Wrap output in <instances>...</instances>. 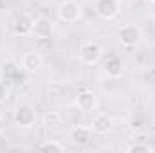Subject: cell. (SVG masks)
<instances>
[{
	"mask_svg": "<svg viewBox=\"0 0 155 153\" xmlns=\"http://www.w3.org/2000/svg\"><path fill=\"white\" fill-rule=\"evenodd\" d=\"M94 13L101 20H114L121 13V2L119 0H96Z\"/></svg>",
	"mask_w": 155,
	"mask_h": 153,
	"instance_id": "cell-4",
	"label": "cell"
},
{
	"mask_svg": "<svg viewBox=\"0 0 155 153\" xmlns=\"http://www.w3.org/2000/svg\"><path fill=\"white\" fill-rule=\"evenodd\" d=\"M76 106L79 112H85V114L94 112L99 106V97L92 90H81L76 97Z\"/></svg>",
	"mask_w": 155,
	"mask_h": 153,
	"instance_id": "cell-6",
	"label": "cell"
},
{
	"mask_svg": "<svg viewBox=\"0 0 155 153\" xmlns=\"http://www.w3.org/2000/svg\"><path fill=\"white\" fill-rule=\"evenodd\" d=\"M103 56V47L97 43V41H85L79 45V50H78V58L81 63L85 65H96L99 63Z\"/></svg>",
	"mask_w": 155,
	"mask_h": 153,
	"instance_id": "cell-2",
	"label": "cell"
},
{
	"mask_svg": "<svg viewBox=\"0 0 155 153\" xmlns=\"http://www.w3.org/2000/svg\"><path fill=\"white\" fill-rule=\"evenodd\" d=\"M7 97H9V86H7V83L0 77V105H2Z\"/></svg>",
	"mask_w": 155,
	"mask_h": 153,
	"instance_id": "cell-16",
	"label": "cell"
},
{
	"mask_svg": "<svg viewBox=\"0 0 155 153\" xmlns=\"http://www.w3.org/2000/svg\"><path fill=\"white\" fill-rule=\"evenodd\" d=\"M90 128L97 135H107V133H110L114 130V119L108 114H103V112L96 114L94 119H92V122H90Z\"/></svg>",
	"mask_w": 155,
	"mask_h": 153,
	"instance_id": "cell-9",
	"label": "cell"
},
{
	"mask_svg": "<svg viewBox=\"0 0 155 153\" xmlns=\"http://www.w3.org/2000/svg\"><path fill=\"white\" fill-rule=\"evenodd\" d=\"M33 18L29 16V15H18L15 20H13V33L16 34V36H22V38H25V36H31L33 34Z\"/></svg>",
	"mask_w": 155,
	"mask_h": 153,
	"instance_id": "cell-11",
	"label": "cell"
},
{
	"mask_svg": "<svg viewBox=\"0 0 155 153\" xmlns=\"http://www.w3.org/2000/svg\"><path fill=\"white\" fill-rule=\"evenodd\" d=\"M56 15H58V20H61L63 24H74L81 18L83 7L76 0H63L56 11Z\"/></svg>",
	"mask_w": 155,
	"mask_h": 153,
	"instance_id": "cell-1",
	"label": "cell"
},
{
	"mask_svg": "<svg viewBox=\"0 0 155 153\" xmlns=\"http://www.w3.org/2000/svg\"><path fill=\"white\" fill-rule=\"evenodd\" d=\"M105 74L110 77V79H119V77L124 74V63L119 56H110L107 61H105Z\"/></svg>",
	"mask_w": 155,
	"mask_h": 153,
	"instance_id": "cell-12",
	"label": "cell"
},
{
	"mask_svg": "<svg viewBox=\"0 0 155 153\" xmlns=\"http://www.w3.org/2000/svg\"><path fill=\"white\" fill-rule=\"evenodd\" d=\"M20 67H22L24 72L35 74V72H38L40 69L43 67V58H41V54L36 52V50L25 52V54L22 56V60H20Z\"/></svg>",
	"mask_w": 155,
	"mask_h": 153,
	"instance_id": "cell-8",
	"label": "cell"
},
{
	"mask_svg": "<svg viewBox=\"0 0 155 153\" xmlns=\"http://www.w3.org/2000/svg\"><path fill=\"white\" fill-rule=\"evenodd\" d=\"M15 124L20 126V128H33L36 124V110L31 106V105H18L15 108Z\"/></svg>",
	"mask_w": 155,
	"mask_h": 153,
	"instance_id": "cell-5",
	"label": "cell"
},
{
	"mask_svg": "<svg viewBox=\"0 0 155 153\" xmlns=\"http://www.w3.org/2000/svg\"><path fill=\"white\" fill-rule=\"evenodd\" d=\"M92 128L90 126H83V124H78L71 130L69 133V139L74 146H87L90 141H92Z\"/></svg>",
	"mask_w": 155,
	"mask_h": 153,
	"instance_id": "cell-10",
	"label": "cell"
},
{
	"mask_svg": "<svg viewBox=\"0 0 155 153\" xmlns=\"http://www.w3.org/2000/svg\"><path fill=\"white\" fill-rule=\"evenodd\" d=\"M124 151L126 153H148V151H152V148H150V144H144L141 141H134L132 144H128L124 148Z\"/></svg>",
	"mask_w": 155,
	"mask_h": 153,
	"instance_id": "cell-15",
	"label": "cell"
},
{
	"mask_svg": "<svg viewBox=\"0 0 155 153\" xmlns=\"http://www.w3.org/2000/svg\"><path fill=\"white\" fill-rule=\"evenodd\" d=\"M119 41L123 47L126 49H132V47H137L143 40V31L137 24H124L121 29H119Z\"/></svg>",
	"mask_w": 155,
	"mask_h": 153,
	"instance_id": "cell-3",
	"label": "cell"
},
{
	"mask_svg": "<svg viewBox=\"0 0 155 153\" xmlns=\"http://www.w3.org/2000/svg\"><path fill=\"white\" fill-rule=\"evenodd\" d=\"M54 34V24L45 18V16H40V18H35L33 22V38L36 40H51Z\"/></svg>",
	"mask_w": 155,
	"mask_h": 153,
	"instance_id": "cell-7",
	"label": "cell"
},
{
	"mask_svg": "<svg viewBox=\"0 0 155 153\" xmlns=\"http://www.w3.org/2000/svg\"><path fill=\"white\" fill-rule=\"evenodd\" d=\"M22 67L20 65H15V63H5L4 65V69H2V74H4V81L7 83V81H15V83H18V81H22Z\"/></svg>",
	"mask_w": 155,
	"mask_h": 153,
	"instance_id": "cell-13",
	"label": "cell"
},
{
	"mask_svg": "<svg viewBox=\"0 0 155 153\" xmlns=\"http://www.w3.org/2000/svg\"><path fill=\"white\" fill-rule=\"evenodd\" d=\"M38 150H41V151L61 153V151H65V146L60 141H56V139H45V141H41L38 144Z\"/></svg>",
	"mask_w": 155,
	"mask_h": 153,
	"instance_id": "cell-14",
	"label": "cell"
},
{
	"mask_svg": "<svg viewBox=\"0 0 155 153\" xmlns=\"http://www.w3.org/2000/svg\"><path fill=\"white\" fill-rule=\"evenodd\" d=\"M150 2H152V4H155V0H150Z\"/></svg>",
	"mask_w": 155,
	"mask_h": 153,
	"instance_id": "cell-17",
	"label": "cell"
}]
</instances>
